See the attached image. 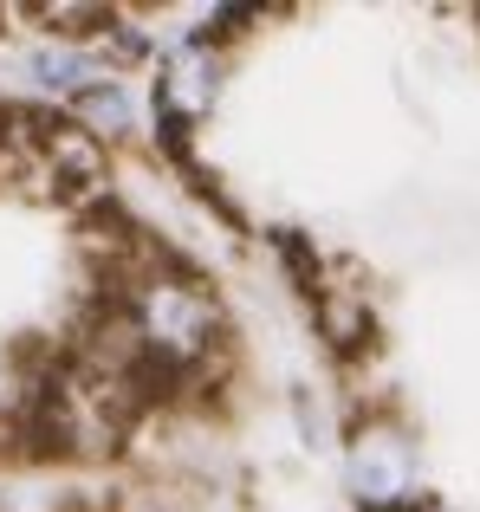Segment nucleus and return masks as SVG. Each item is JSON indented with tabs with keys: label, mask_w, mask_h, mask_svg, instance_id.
<instances>
[{
	"label": "nucleus",
	"mask_w": 480,
	"mask_h": 512,
	"mask_svg": "<svg viewBox=\"0 0 480 512\" xmlns=\"http://www.w3.org/2000/svg\"><path fill=\"white\" fill-rule=\"evenodd\" d=\"M130 325H137V344L150 357V376H189L202 370L208 357L221 350L228 325H221V305L208 286L176 273H143L124 299Z\"/></svg>",
	"instance_id": "nucleus-1"
},
{
	"label": "nucleus",
	"mask_w": 480,
	"mask_h": 512,
	"mask_svg": "<svg viewBox=\"0 0 480 512\" xmlns=\"http://www.w3.org/2000/svg\"><path fill=\"white\" fill-rule=\"evenodd\" d=\"M72 111L85 117V137H98V143H104V137H124V130H130V104H124V91H117V85L85 91Z\"/></svg>",
	"instance_id": "nucleus-5"
},
{
	"label": "nucleus",
	"mask_w": 480,
	"mask_h": 512,
	"mask_svg": "<svg viewBox=\"0 0 480 512\" xmlns=\"http://www.w3.org/2000/svg\"><path fill=\"white\" fill-rule=\"evenodd\" d=\"M409 474H416V454H409L403 435L390 428H364L351 448V480H357V500L370 512H396L409 500Z\"/></svg>",
	"instance_id": "nucleus-2"
},
{
	"label": "nucleus",
	"mask_w": 480,
	"mask_h": 512,
	"mask_svg": "<svg viewBox=\"0 0 480 512\" xmlns=\"http://www.w3.org/2000/svg\"><path fill=\"white\" fill-rule=\"evenodd\" d=\"M33 72H39V85L46 91H59L65 104H78L85 98V91H98V85H111V72H104L98 59H85V52H39L33 59Z\"/></svg>",
	"instance_id": "nucleus-3"
},
{
	"label": "nucleus",
	"mask_w": 480,
	"mask_h": 512,
	"mask_svg": "<svg viewBox=\"0 0 480 512\" xmlns=\"http://www.w3.org/2000/svg\"><path fill=\"white\" fill-rule=\"evenodd\" d=\"M318 325H325V338L338 344V350H357V344H370V312H364V299L357 292H331V286H318Z\"/></svg>",
	"instance_id": "nucleus-4"
}]
</instances>
